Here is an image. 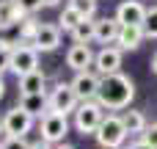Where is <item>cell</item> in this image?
<instances>
[{
    "label": "cell",
    "mask_w": 157,
    "mask_h": 149,
    "mask_svg": "<svg viewBox=\"0 0 157 149\" xmlns=\"http://www.w3.org/2000/svg\"><path fill=\"white\" fill-rule=\"evenodd\" d=\"M11 53H14V47L8 41H0V75L6 69H11Z\"/></svg>",
    "instance_id": "24"
},
{
    "label": "cell",
    "mask_w": 157,
    "mask_h": 149,
    "mask_svg": "<svg viewBox=\"0 0 157 149\" xmlns=\"http://www.w3.org/2000/svg\"><path fill=\"white\" fill-rule=\"evenodd\" d=\"M3 94H6V83H3V77H0V100H3Z\"/></svg>",
    "instance_id": "32"
},
{
    "label": "cell",
    "mask_w": 157,
    "mask_h": 149,
    "mask_svg": "<svg viewBox=\"0 0 157 149\" xmlns=\"http://www.w3.org/2000/svg\"><path fill=\"white\" fill-rule=\"evenodd\" d=\"M72 39H75V44H88L91 39H97V22H94L91 17H86V19L72 30Z\"/></svg>",
    "instance_id": "18"
},
{
    "label": "cell",
    "mask_w": 157,
    "mask_h": 149,
    "mask_svg": "<svg viewBox=\"0 0 157 149\" xmlns=\"http://www.w3.org/2000/svg\"><path fill=\"white\" fill-rule=\"evenodd\" d=\"M121 122H124V127H127V133H141V135H144V130L149 127L141 111H127V113L121 116Z\"/></svg>",
    "instance_id": "19"
},
{
    "label": "cell",
    "mask_w": 157,
    "mask_h": 149,
    "mask_svg": "<svg viewBox=\"0 0 157 149\" xmlns=\"http://www.w3.org/2000/svg\"><path fill=\"white\" fill-rule=\"evenodd\" d=\"M94 58L97 55L91 53L88 44H72L69 53H66V66L75 69V72H88V66L94 64Z\"/></svg>",
    "instance_id": "12"
},
{
    "label": "cell",
    "mask_w": 157,
    "mask_h": 149,
    "mask_svg": "<svg viewBox=\"0 0 157 149\" xmlns=\"http://www.w3.org/2000/svg\"><path fill=\"white\" fill-rule=\"evenodd\" d=\"M69 133V119L63 113H44L41 116V141L47 144H61L63 135Z\"/></svg>",
    "instance_id": "6"
},
{
    "label": "cell",
    "mask_w": 157,
    "mask_h": 149,
    "mask_svg": "<svg viewBox=\"0 0 157 149\" xmlns=\"http://www.w3.org/2000/svg\"><path fill=\"white\" fill-rule=\"evenodd\" d=\"M105 113H102V105L99 102H80L77 111H75V127L77 133H97L99 124H102Z\"/></svg>",
    "instance_id": "4"
},
{
    "label": "cell",
    "mask_w": 157,
    "mask_h": 149,
    "mask_svg": "<svg viewBox=\"0 0 157 149\" xmlns=\"http://www.w3.org/2000/svg\"><path fill=\"white\" fill-rule=\"evenodd\" d=\"M97 135V144L105 149H119L124 141H127V127H124V122H121V116H105L102 119V124H99V130L94 133Z\"/></svg>",
    "instance_id": "2"
},
{
    "label": "cell",
    "mask_w": 157,
    "mask_h": 149,
    "mask_svg": "<svg viewBox=\"0 0 157 149\" xmlns=\"http://www.w3.org/2000/svg\"><path fill=\"white\" fill-rule=\"evenodd\" d=\"M30 149H52V147H50L47 141H39V144H33V147H30Z\"/></svg>",
    "instance_id": "29"
},
{
    "label": "cell",
    "mask_w": 157,
    "mask_h": 149,
    "mask_svg": "<svg viewBox=\"0 0 157 149\" xmlns=\"http://www.w3.org/2000/svg\"><path fill=\"white\" fill-rule=\"evenodd\" d=\"M152 72L157 75V53H155V58H152Z\"/></svg>",
    "instance_id": "30"
},
{
    "label": "cell",
    "mask_w": 157,
    "mask_h": 149,
    "mask_svg": "<svg viewBox=\"0 0 157 149\" xmlns=\"http://www.w3.org/2000/svg\"><path fill=\"white\" fill-rule=\"evenodd\" d=\"M44 83H47L44 72L36 69V72L19 77V91H22V97H25V94H44Z\"/></svg>",
    "instance_id": "16"
},
{
    "label": "cell",
    "mask_w": 157,
    "mask_h": 149,
    "mask_svg": "<svg viewBox=\"0 0 157 149\" xmlns=\"http://www.w3.org/2000/svg\"><path fill=\"white\" fill-rule=\"evenodd\" d=\"M69 6L77 8L83 17H94V11H97V0H69Z\"/></svg>",
    "instance_id": "23"
},
{
    "label": "cell",
    "mask_w": 157,
    "mask_h": 149,
    "mask_svg": "<svg viewBox=\"0 0 157 149\" xmlns=\"http://www.w3.org/2000/svg\"><path fill=\"white\" fill-rule=\"evenodd\" d=\"M130 149H155V147H149V144H146V141L141 138V141H135V144H132Z\"/></svg>",
    "instance_id": "28"
},
{
    "label": "cell",
    "mask_w": 157,
    "mask_h": 149,
    "mask_svg": "<svg viewBox=\"0 0 157 149\" xmlns=\"http://www.w3.org/2000/svg\"><path fill=\"white\" fill-rule=\"evenodd\" d=\"M30 127H33V116L25 113L19 105L11 108V111L3 116V130H6V135H19V138H25V135L30 133Z\"/></svg>",
    "instance_id": "7"
},
{
    "label": "cell",
    "mask_w": 157,
    "mask_h": 149,
    "mask_svg": "<svg viewBox=\"0 0 157 149\" xmlns=\"http://www.w3.org/2000/svg\"><path fill=\"white\" fill-rule=\"evenodd\" d=\"M3 133H6V130H3V122H0V135H3Z\"/></svg>",
    "instance_id": "34"
},
{
    "label": "cell",
    "mask_w": 157,
    "mask_h": 149,
    "mask_svg": "<svg viewBox=\"0 0 157 149\" xmlns=\"http://www.w3.org/2000/svg\"><path fill=\"white\" fill-rule=\"evenodd\" d=\"M55 149H75V147H72V144H58Z\"/></svg>",
    "instance_id": "33"
},
{
    "label": "cell",
    "mask_w": 157,
    "mask_h": 149,
    "mask_svg": "<svg viewBox=\"0 0 157 149\" xmlns=\"http://www.w3.org/2000/svg\"><path fill=\"white\" fill-rule=\"evenodd\" d=\"M119 33H121V22H119L116 17L97 19V41L110 44V41H116V39H119Z\"/></svg>",
    "instance_id": "13"
},
{
    "label": "cell",
    "mask_w": 157,
    "mask_h": 149,
    "mask_svg": "<svg viewBox=\"0 0 157 149\" xmlns=\"http://www.w3.org/2000/svg\"><path fill=\"white\" fill-rule=\"evenodd\" d=\"M141 138H144L149 147H155V149H157V122H152V124L144 130V135H141Z\"/></svg>",
    "instance_id": "27"
},
{
    "label": "cell",
    "mask_w": 157,
    "mask_h": 149,
    "mask_svg": "<svg viewBox=\"0 0 157 149\" xmlns=\"http://www.w3.org/2000/svg\"><path fill=\"white\" fill-rule=\"evenodd\" d=\"M144 36L157 39V6L146 8V19H144Z\"/></svg>",
    "instance_id": "22"
},
{
    "label": "cell",
    "mask_w": 157,
    "mask_h": 149,
    "mask_svg": "<svg viewBox=\"0 0 157 149\" xmlns=\"http://www.w3.org/2000/svg\"><path fill=\"white\" fill-rule=\"evenodd\" d=\"M83 19H86V17H83V14L77 11V8L66 6V8H63V14H61V19H58V22H61L58 28H63V30H69V33H72V30H75V28H77V25H80Z\"/></svg>",
    "instance_id": "20"
},
{
    "label": "cell",
    "mask_w": 157,
    "mask_h": 149,
    "mask_svg": "<svg viewBox=\"0 0 157 149\" xmlns=\"http://www.w3.org/2000/svg\"><path fill=\"white\" fill-rule=\"evenodd\" d=\"M36 69H39V50L30 44H17L11 53V72L17 77H25Z\"/></svg>",
    "instance_id": "5"
},
{
    "label": "cell",
    "mask_w": 157,
    "mask_h": 149,
    "mask_svg": "<svg viewBox=\"0 0 157 149\" xmlns=\"http://www.w3.org/2000/svg\"><path fill=\"white\" fill-rule=\"evenodd\" d=\"M17 6H19L22 14H33V11H39L44 3H41V0H17Z\"/></svg>",
    "instance_id": "26"
},
{
    "label": "cell",
    "mask_w": 157,
    "mask_h": 149,
    "mask_svg": "<svg viewBox=\"0 0 157 149\" xmlns=\"http://www.w3.org/2000/svg\"><path fill=\"white\" fill-rule=\"evenodd\" d=\"M135 97V86L127 75L116 72V75H108L102 77L99 83V94H97V102L102 108H110V111H119V108H127Z\"/></svg>",
    "instance_id": "1"
},
{
    "label": "cell",
    "mask_w": 157,
    "mask_h": 149,
    "mask_svg": "<svg viewBox=\"0 0 157 149\" xmlns=\"http://www.w3.org/2000/svg\"><path fill=\"white\" fill-rule=\"evenodd\" d=\"M19 108L30 116H44V113H50V100H47V94H25L19 100Z\"/></svg>",
    "instance_id": "14"
},
{
    "label": "cell",
    "mask_w": 157,
    "mask_h": 149,
    "mask_svg": "<svg viewBox=\"0 0 157 149\" xmlns=\"http://www.w3.org/2000/svg\"><path fill=\"white\" fill-rule=\"evenodd\" d=\"M22 19V11L17 6V0H0V28H11Z\"/></svg>",
    "instance_id": "17"
},
{
    "label": "cell",
    "mask_w": 157,
    "mask_h": 149,
    "mask_svg": "<svg viewBox=\"0 0 157 149\" xmlns=\"http://www.w3.org/2000/svg\"><path fill=\"white\" fill-rule=\"evenodd\" d=\"M47 100H50V111H52V113H63V116L75 113L77 105H80V100H77L72 83H58V86L47 94Z\"/></svg>",
    "instance_id": "3"
},
{
    "label": "cell",
    "mask_w": 157,
    "mask_h": 149,
    "mask_svg": "<svg viewBox=\"0 0 157 149\" xmlns=\"http://www.w3.org/2000/svg\"><path fill=\"white\" fill-rule=\"evenodd\" d=\"M58 44H61V28L41 22V28H39V33H36V39H33L30 47H36L39 53H52Z\"/></svg>",
    "instance_id": "11"
},
{
    "label": "cell",
    "mask_w": 157,
    "mask_h": 149,
    "mask_svg": "<svg viewBox=\"0 0 157 149\" xmlns=\"http://www.w3.org/2000/svg\"><path fill=\"white\" fill-rule=\"evenodd\" d=\"M141 39H144V28L138 25H121V33H119V50H138L141 47Z\"/></svg>",
    "instance_id": "15"
},
{
    "label": "cell",
    "mask_w": 157,
    "mask_h": 149,
    "mask_svg": "<svg viewBox=\"0 0 157 149\" xmlns=\"http://www.w3.org/2000/svg\"><path fill=\"white\" fill-rule=\"evenodd\" d=\"M116 19L121 25H138L144 28V19H146V6L141 0H121L119 8H116Z\"/></svg>",
    "instance_id": "9"
},
{
    "label": "cell",
    "mask_w": 157,
    "mask_h": 149,
    "mask_svg": "<svg viewBox=\"0 0 157 149\" xmlns=\"http://www.w3.org/2000/svg\"><path fill=\"white\" fill-rule=\"evenodd\" d=\"M99 83H102V77H97L91 72H77L75 80H72V88H75L80 102H94L97 94H99Z\"/></svg>",
    "instance_id": "8"
},
{
    "label": "cell",
    "mask_w": 157,
    "mask_h": 149,
    "mask_svg": "<svg viewBox=\"0 0 157 149\" xmlns=\"http://www.w3.org/2000/svg\"><path fill=\"white\" fill-rule=\"evenodd\" d=\"M39 28H41V22H36V19H30V17L22 19V22H19V39H22V44H33Z\"/></svg>",
    "instance_id": "21"
},
{
    "label": "cell",
    "mask_w": 157,
    "mask_h": 149,
    "mask_svg": "<svg viewBox=\"0 0 157 149\" xmlns=\"http://www.w3.org/2000/svg\"><path fill=\"white\" fill-rule=\"evenodd\" d=\"M0 149H30V144H25V138H19V135H6Z\"/></svg>",
    "instance_id": "25"
},
{
    "label": "cell",
    "mask_w": 157,
    "mask_h": 149,
    "mask_svg": "<svg viewBox=\"0 0 157 149\" xmlns=\"http://www.w3.org/2000/svg\"><path fill=\"white\" fill-rule=\"evenodd\" d=\"M41 3H44V6H58L61 0H41Z\"/></svg>",
    "instance_id": "31"
},
{
    "label": "cell",
    "mask_w": 157,
    "mask_h": 149,
    "mask_svg": "<svg viewBox=\"0 0 157 149\" xmlns=\"http://www.w3.org/2000/svg\"><path fill=\"white\" fill-rule=\"evenodd\" d=\"M94 66L99 69L102 77L116 75L119 66H121V50H119V47H102V50L97 53V58H94Z\"/></svg>",
    "instance_id": "10"
}]
</instances>
